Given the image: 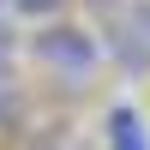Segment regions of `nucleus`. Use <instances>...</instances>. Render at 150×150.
I'll return each mask as SVG.
<instances>
[{
    "label": "nucleus",
    "mask_w": 150,
    "mask_h": 150,
    "mask_svg": "<svg viewBox=\"0 0 150 150\" xmlns=\"http://www.w3.org/2000/svg\"><path fill=\"white\" fill-rule=\"evenodd\" d=\"M108 36H114V54H120V66H126V72H144V66H150V48L132 36V24L114 18V30H108Z\"/></svg>",
    "instance_id": "nucleus-3"
},
{
    "label": "nucleus",
    "mask_w": 150,
    "mask_h": 150,
    "mask_svg": "<svg viewBox=\"0 0 150 150\" xmlns=\"http://www.w3.org/2000/svg\"><path fill=\"white\" fill-rule=\"evenodd\" d=\"M0 6H6V0H0Z\"/></svg>",
    "instance_id": "nucleus-6"
},
{
    "label": "nucleus",
    "mask_w": 150,
    "mask_h": 150,
    "mask_svg": "<svg viewBox=\"0 0 150 150\" xmlns=\"http://www.w3.org/2000/svg\"><path fill=\"white\" fill-rule=\"evenodd\" d=\"M12 6H18V12H30V18H48L60 0H12Z\"/></svg>",
    "instance_id": "nucleus-4"
},
{
    "label": "nucleus",
    "mask_w": 150,
    "mask_h": 150,
    "mask_svg": "<svg viewBox=\"0 0 150 150\" xmlns=\"http://www.w3.org/2000/svg\"><path fill=\"white\" fill-rule=\"evenodd\" d=\"M108 150H150V132H144V120H138V108L132 102H120V108H108Z\"/></svg>",
    "instance_id": "nucleus-2"
},
{
    "label": "nucleus",
    "mask_w": 150,
    "mask_h": 150,
    "mask_svg": "<svg viewBox=\"0 0 150 150\" xmlns=\"http://www.w3.org/2000/svg\"><path fill=\"white\" fill-rule=\"evenodd\" d=\"M36 60H48V66L66 72L72 84H84L96 72V42L84 30H72V24H66V30H42V36H36Z\"/></svg>",
    "instance_id": "nucleus-1"
},
{
    "label": "nucleus",
    "mask_w": 150,
    "mask_h": 150,
    "mask_svg": "<svg viewBox=\"0 0 150 150\" xmlns=\"http://www.w3.org/2000/svg\"><path fill=\"white\" fill-rule=\"evenodd\" d=\"M6 54H12V36H6V24H0V84H6Z\"/></svg>",
    "instance_id": "nucleus-5"
}]
</instances>
